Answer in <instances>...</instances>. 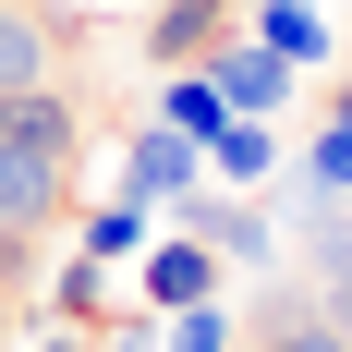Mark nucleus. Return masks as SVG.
Segmentation results:
<instances>
[{"mask_svg": "<svg viewBox=\"0 0 352 352\" xmlns=\"http://www.w3.org/2000/svg\"><path fill=\"white\" fill-rule=\"evenodd\" d=\"M25 267L36 255H0V352H12V328H25Z\"/></svg>", "mask_w": 352, "mask_h": 352, "instance_id": "16", "label": "nucleus"}, {"mask_svg": "<svg viewBox=\"0 0 352 352\" xmlns=\"http://www.w3.org/2000/svg\"><path fill=\"white\" fill-rule=\"evenodd\" d=\"M280 146H292V122H231V134L207 146V182H231V195H255V182L280 170Z\"/></svg>", "mask_w": 352, "mask_h": 352, "instance_id": "12", "label": "nucleus"}, {"mask_svg": "<svg viewBox=\"0 0 352 352\" xmlns=\"http://www.w3.org/2000/svg\"><path fill=\"white\" fill-rule=\"evenodd\" d=\"M219 12H231V25H243V12H255V0H219Z\"/></svg>", "mask_w": 352, "mask_h": 352, "instance_id": "18", "label": "nucleus"}, {"mask_svg": "<svg viewBox=\"0 0 352 352\" xmlns=\"http://www.w3.org/2000/svg\"><path fill=\"white\" fill-rule=\"evenodd\" d=\"M134 280H146V304H158V316H182V304H219V280H231V267H219L195 231H158V243L134 255Z\"/></svg>", "mask_w": 352, "mask_h": 352, "instance_id": "5", "label": "nucleus"}, {"mask_svg": "<svg viewBox=\"0 0 352 352\" xmlns=\"http://www.w3.org/2000/svg\"><path fill=\"white\" fill-rule=\"evenodd\" d=\"M219 36H231V12H219V0H158V12H146V61L182 73V61H207Z\"/></svg>", "mask_w": 352, "mask_h": 352, "instance_id": "9", "label": "nucleus"}, {"mask_svg": "<svg viewBox=\"0 0 352 352\" xmlns=\"http://www.w3.org/2000/svg\"><path fill=\"white\" fill-rule=\"evenodd\" d=\"M207 73H219V98H231V122H292V61H280L255 25H243V36H219Z\"/></svg>", "mask_w": 352, "mask_h": 352, "instance_id": "3", "label": "nucleus"}, {"mask_svg": "<svg viewBox=\"0 0 352 352\" xmlns=\"http://www.w3.org/2000/svg\"><path fill=\"white\" fill-rule=\"evenodd\" d=\"M158 352H231V304H182V316H158Z\"/></svg>", "mask_w": 352, "mask_h": 352, "instance_id": "15", "label": "nucleus"}, {"mask_svg": "<svg viewBox=\"0 0 352 352\" xmlns=\"http://www.w3.org/2000/svg\"><path fill=\"white\" fill-rule=\"evenodd\" d=\"M36 352H98V340H85V328H61V340H36Z\"/></svg>", "mask_w": 352, "mask_h": 352, "instance_id": "17", "label": "nucleus"}, {"mask_svg": "<svg viewBox=\"0 0 352 352\" xmlns=\"http://www.w3.org/2000/svg\"><path fill=\"white\" fill-rule=\"evenodd\" d=\"M0 158L36 170V182H73L85 170V109H73L61 85H12V98H0Z\"/></svg>", "mask_w": 352, "mask_h": 352, "instance_id": "1", "label": "nucleus"}, {"mask_svg": "<svg viewBox=\"0 0 352 352\" xmlns=\"http://www.w3.org/2000/svg\"><path fill=\"white\" fill-rule=\"evenodd\" d=\"M61 219H73V182H36V170L0 158V255H36Z\"/></svg>", "mask_w": 352, "mask_h": 352, "instance_id": "7", "label": "nucleus"}, {"mask_svg": "<svg viewBox=\"0 0 352 352\" xmlns=\"http://www.w3.org/2000/svg\"><path fill=\"white\" fill-rule=\"evenodd\" d=\"M243 25L267 36V49H280L292 73H328V61H340V36H328V12H316V0H255Z\"/></svg>", "mask_w": 352, "mask_h": 352, "instance_id": "10", "label": "nucleus"}, {"mask_svg": "<svg viewBox=\"0 0 352 352\" xmlns=\"http://www.w3.org/2000/svg\"><path fill=\"white\" fill-rule=\"evenodd\" d=\"M49 316H61V328H98V316H109V267H98V255L49 267Z\"/></svg>", "mask_w": 352, "mask_h": 352, "instance_id": "14", "label": "nucleus"}, {"mask_svg": "<svg viewBox=\"0 0 352 352\" xmlns=\"http://www.w3.org/2000/svg\"><path fill=\"white\" fill-rule=\"evenodd\" d=\"M12 85H61V12L49 0H0V98Z\"/></svg>", "mask_w": 352, "mask_h": 352, "instance_id": "6", "label": "nucleus"}, {"mask_svg": "<svg viewBox=\"0 0 352 352\" xmlns=\"http://www.w3.org/2000/svg\"><path fill=\"white\" fill-rule=\"evenodd\" d=\"M146 122H170V134L219 146V134H231V98H219V73L195 61V73H158V85H146Z\"/></svg>", "mask_w": 352, "mask_h": 352, "instance_id": "8", "label": "nucleus"}, {"mask_svg": "<svg viewBox=\"0 0 352 352\" xmlns=\"http://www.w3.org/2000/svg\"><path fill=\"white\" fill-rule=\"evenodd\" d=\"M304 195H328V207L352 195V122L340 109H316V134H304Z\"/></svg>", "mask_w": 352, "mask_h": 352, "instance_id": "13", "label": "nucleus"}, {"mask_svg": "<svg viewBox=\"0 0 352 352\" xmlns=\"http://www.w3.org/2000/svg\"><path fill=\"white\" fill-rule=\"evenodd\" d=\"M170 231H195V243L219 255V267H280V219L255 207V195H231V182H195L182 207H158Z\"/></svg>", "mask_w": 352, "mask_h": 352, "instance_id": "2", "label": "nucleus"}, {"mask_svg": "<svg viewBox=\"0 0 352 352\" xmlns=\"http://www.w3.org/2000/svg\"><path fill=\"white\" fill-rule=\"evenodd\" d=\"M146 219H158V207H134V195H122V182H109L98 207H73V231H85V255H98V267H134V255L158 243V231H146Z\"/></svg>", "mask_w": 352, "mask_h": 352, "instance_id": "11", "label": "nucleus"}, {"mask_svg": "<svg viewBox=\"0 0 352 352\" xmlns=\"http://www.w3.org/2000/svg\"><path fill=\"white\" fill-rule=\"evenodd\" d=\"M195 182H207V146L170 134V122H146V134L122 146V195H134V207H182Z\"/></svg>", "mask_w": 352, "mask_h": 352, "instance_id": "4", "label": "nucleus"}]
</instances>
